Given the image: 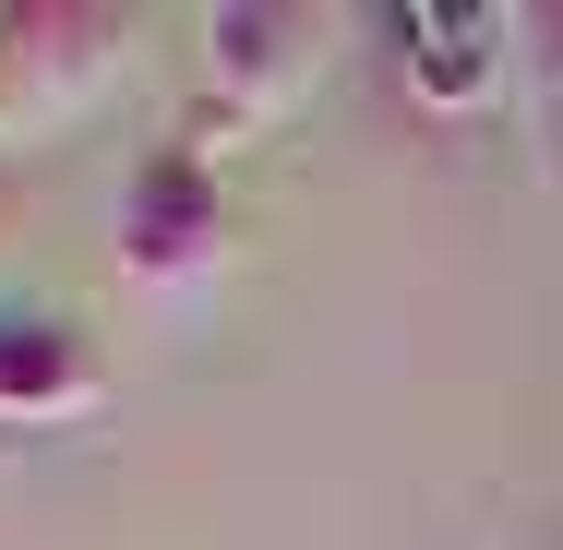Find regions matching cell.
Returning a JSON list of instances; mask_svg holds the SVG:
<instances>
[{
  "label": "cell",
  "instance_id": "obj_1",
  "mask_svg": "<svg viewBox=\"0 0 563 550\" xmlns=\"http://www.w3.org/2000/svg\"><path fill=\"white\" fill-rule=\"evenodd\" d=\"M324 48H336V24H324V12H288V0H228V12H205V60H192V72H205V132H192V144L276 132V120L324 85Z\"/></svg>",
  "mask_w": 563,
  "mask_h": 550
},
{
  "label": "cell",
  "instance_id": "obj_2",
  "mask_svg": "<svg viewBox=\"0 0 563 550\" xmlns=\"http://www.w3.org/2000/svg\"><path fill=\"white\" fill-rule=\"evenodd\" d=\"M120 276H132L144 300H192V288L228 276V180H217V156H205L192 132L156 144V156L120 180Z\"/></svg>",
  "mask_w": 563,
  "mask_h": 550
},
{
  "label": "cell",
  "instance_id": "obj_3",
  "mask_svg": "<svg viewBox=\"0 0 563 550\" xmlns=\"http://www.w3.org/2000/svg\"><path fill=\"white\" fill-rule=\"evenodd\" d=\"M132 48V12H85V0H0V132L85 109Z\"/></svg>",
  "mask_w": 563,
  "mask_h": 550
},
{
  "label": "cell",
  "instance_id": "obj_4",
  "mask_svg": "<svg viewBox=\"0 0 563 550\" xmlns=\"http://www.w3.org/2000/svg\"><path fill=\"white\" fill-rule=\"evenodd\" d=\"M109 407V359L73 312H0V442Z\"/></svg>",
  "mask_w": 563,
  "mask_h": 550
},
{
  "label": "cell",
  "instance_id": "obj_5",
  "mask_svg": "<svg viewBox=\"0 0 563 550\" xmlns=\"http://www.w3.org/2000/svg\"><path fill=\"white\" fill-rule=\"evenodd\" d=\"M396 72L432 120H479L516 72V12H455V0L396 12Z\"/></svg>",
  "mask_w": 563,
  "mask_h": 550
},
{
  "label": "cell",
  "instance_id": "obj_6",
  "mask_svg": "<svg viewBox=\"0 0 563 550\" xmlns=\"http://www.w3.org/2000/svg\"><path fill=\"white\" fill-rule=\"evenodd\" d=\"M516 72H528V97H540V144H552V168H563V0L516 12Z\"/></svg>",
  "mask_w": 563,
  "mask_h": 550
},
{
  "label": "cell",
  "instance_id": "obj_7",
  "mask_svg": "<svg viewBox=\"0 0 563 550\" xmlns=\"http://www.w3.org/2000/svg\"><path fill=\"white\" fill-rule=\"evenodd\" d=\"M12 227H24V192H12V180H0V239H12Z\"/></svg>",
  "mask_w": 563,
  "mask_h": 550
},
{
  "label": "cell",
  "instance_id": "obj_8",
  "mask_svg": "<svg viewBox=\"0 0 563 550\" xmlns=\"http://www.w3.org/2000/svg\"><path fill=\"white\" fill-rule=\"evenodd\" d=\"M0 454H12V442H0Z\"/></svg>",
  "mask_w": 563,
  "mask_h": 550
}]
</instances>
